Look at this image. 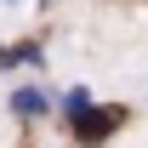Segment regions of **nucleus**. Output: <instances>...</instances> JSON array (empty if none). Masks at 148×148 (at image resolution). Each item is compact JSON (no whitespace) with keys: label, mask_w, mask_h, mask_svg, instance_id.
<instances>
[{"label":"nucleus","mask_w":148,"mask_h":148,"mask_svg":"<svg viewBox=\"0 0 148 148\" xmlns=\"http://www.w3.org/2000/svg\"><path fill=\"white\" fill-rule=\"evenodd\" d=\"M6 6H12V0H6Z\"/></svg>","instance_id":"5"},{"label":"nucleus","mask_w":148,"mask_h":148,"mask_svg":"<svg viewBox=\"0 0 148 148\" xmlns=\"http://www.w3.org/2000/svg\"><path fill=\"white\" fill-rule=\"evenodd\" d=\"M40 46H29V40H23V46H0V69H17V63H40Z\"/></svg>","instance_id":"4"},{"label":"nucleus","mask_w":148,"mask_h":148,"mask_svg":"<svg viewBox=\"0 0 148 148\" xmlns=\"http://www.w3.org/2000/svg\"><path fill=\"white\" fill-rule=\"evenodd\" d=\"M91 108H97V91H91V86H69V91L57 97V114H63L69 125L80 120V114H91Z\"/></svg>","instance_id":"3"},{"label":"nucleus","mask_w":148,"mask_h":148,"mask_svg":"<svg viewBox=\"0 0 148 148\" xmlns=\"http://www.w3.org/2000/svg\"><path fill=\"white\" fill-rule=\"evenodd\" d=\"M51 108H57V97L46 86H17L12 91V114H23V120H46Z\"/></svg>","instance_id":"2"},{"label":"nucleus","mask_w":148,"mask_h":148,"mask_svg":"<svg viewBox=\"0 0 148 148\" xmlns=\"http://www.w3.org/2000/svg\"><path fill=\"white\" fill-rule=\"evenodd\" d=\"M120 120H125L120 108H91V114L74 120V137H80L86 148H97V143H108V131H120Z\"/></svg>","instance_id":"1"}]
</instances>
